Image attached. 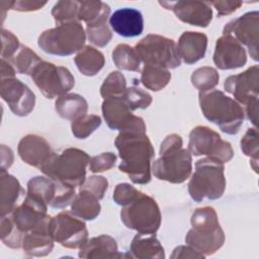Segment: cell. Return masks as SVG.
<instances>
[{"instance_id":"6da1fadb","label":"cell","mask_w":259,"mask_h":259,"mask_svg":"<svg viewBox=\"0 0 259 259\" xmlns=\"http://www.w3.org/2000/svg\"><path fill=\"white\" fill-rule=\"evenodd\" d=\"M114 145L120 158L118 169L135 184L149 183L155 150L146 133L119 132Z\"/></svg>"},{"instance_id":"7a4b0ae2","label":"cell","mask_w":259,"mask_h":259,"mask_svg":"<svg viewBox=\"0 0 259 259\" xmlns=\"http://www.w3.org/2000/svg\"><path fill=\"white\" fill-rule=\"evenodd\" d=\"M182 138L177 134L168 135L161 143L160 157L152 164L154 176L170 183H183L192 172V157L184 149Z\"/></svg>"},{"instance_id":"3957f363","label":"cell","mask_w":259,"mask_h":259,"mask_svg":"<svg viewBox=\"0 0 259 259\" xmlns=\"http://www.w3.org/2000/svg\"><path fill=\"white\" fill-rule=\"evenodd\" d=\"M198 101L207 120L217 124L225 134H238L245 119V112L240 103L217 89L199 92Z\"/></svg>"},{"instance_id":"277c9868","label":"cell","mask_w":259,"mask_h":259,"mask_svg":"<svg viewBox=\"0 0 259 259\" xmlns=\"http://www.w3.org/2000/svg\"><path fill=\"white\" fill-rule=\"evenodd\" d=\"M191 229L185 236V243L202 255L209 256L219 251L226 240L218 214L213 207L196 208L190 219Z\"/></svg>"},{"instance_id":"5b68a950","label":"cell","mask_w":259,"mask_h":259,"mask_svg":"<svg viewBox=\"0 0 259 259\" xmlns=\"http://www.w3.org/2000/svg\"><path fill=\"white\" fill-rule=\"evenodd\" d=\"M90 159L83 150L67 148L61 153H54L39 170L53 180L76 188L81 186L86 179V168Z\"/></svg>"},{"instance_id":"8992f818","label":"cell","mask_w":259,"mask_h":259,"mask_svg":"<svg viewBox=\"0 0 259 259\" xmlns=\"http://www.w3.org/2000/svg\"><path fill=\"white\" fill-rule=\"evenodd\" d=\"M226 189L225 166L210 158H202L195 163V170L188 182L190 197L196 201L215 200Z\"/></svg>"},{"instance_id":"52a82bcc","label":"cell","mask_w":259,"mask_h":259,"mask_svg":"<svg viewBox=\"0 0 259 259\" xmlns=\"http://www.w3.org/2000/svg\"><path fill=\"white\" fill-rule=\"evenodd\" d=\"M85 40L86 31L80 21L76 20L45 30L38 36L37 45L47 54L66 57L79 52Z\"/></svg>"},{"instance_id":"ba28073f","label":"cell","mask_w":259,"mask_h":259,"mask_svg":"<svg viewBox=\"0 0 259 259\" xmlns=\"http://www.w3.org/2000/svg\"><path fill=\"white\" fill-rule=\"evenodd\" d=\"M120 220L127 229L140 234H156L161 226L162 215L156 200L141 192L132 202L122 206Z\"/></svg>"},{"instance_id":"9c48e42d","label":"cell","mask_w":259,"mask_h":259,"mask_svg":"<svg viewBox=\"0 0 259 259\" xmlns=\"http://www.w3.org/2000/svg\"><path fill=\"white\" fill-rule=\"evenodd\" d=\"M141 61L145 65L176 69L181 65L173 39L160 34H147L135 47Z\"/></svg>"},{"instance_id":"30bf717a","label":"cell","mask_w":259,"mask_h":259,"mask_svg":"<svg viewBox=\"0 0 259 259\" xmlns=\"http://www.w3.org/2000/svg\"><path fill=\"white\" fill-rule=\"evenodd\" d=\"M36 87L48 99L67 94L75 85L74 76L63 66L41 61L30 74Z\"/></svg>"},{"instance_id":"8fae6325","label":"cell","mask_w":259,"mask_h":259,"mask_svg":"<svg viewBox=\"0 0 259 259\" xmlns=\"http://www.w3.org/2000/svg\"><path fill=\"white\" fill-rule=\"evenodd\" d=\"M188 151L194 156H206L223 164L230 162L234 157L232 145L222 137L204 125L193 127L189 134Z\"/></svg>"},{"instance_id":"7c38bea8","label":"cell","mask_w":259,"mask_h":259,"mask_svg":"<svg viewBox=\"0 0 259 259\" xmlns=\"http://www.w3.org/2000/svg\"><path fill=\"white\" fill-rule=\"evenodd\" d=\"M50 233L55 242L68 249H79L88 240L86 224L71 211H61L52 217Z\"/></svg>"},{"instance_id":"4fadbf2b","label":"cell","mask_w":259,"mask_h":259,"mask_svg":"<svg viewBox=\"0 0 259 259\" xmlns=\"http://www.w3.org/2000/svg\"><path fill=\"white\" fill-rule=\"evenodd\" d=\"M48 206L40 198L26 193L23 202L9 215L16 228L25 235L31 231L50 228L52 217L48 214Z\"/></svg>"},{"instance_id":"5bb4252c","label":"cell","mask_w":259,"mask_h":259,"mask_svg":"<svg viewBox=\"0 0 259 259\" xmlns=\"http://www.w3.org/2000/svg\"><path fill=\"white\" fill-rule=\"evenodd\" d=\"M101 110L103 118L109 128L118 132L146 133L144 119L132 112L123 97L104 99Z\"/></svg>"},{"instance_id":"9a60e30c","label":"cell","mask_w":259,"mask_h":259,"mask_svg":"<svg viewBox=\"0 0 259 259\" xmlns=\"http://www.w3.org/2000/svg\"><path fill=\"white\" fill-rule=\"evenodd\" d=\"M27 193L44 200L53 208H65L76 196L74 187L67 186L48 176H35L27 182Z\"/></svg>"},{"instance_id":"2e32d148","label":"cell","mask_w":259,"mask_h":259,"mask_svg":"<svg viewBox=\"0 0 259 259\" xmlns=\"http://www.w3.org/2000/svg\"><path fill=\"white\" fill-rule=\"evenodd\" d=\"M259 31V12L249 11L228 22L223 34L233 36L242 46H246L249 55L254 61H258V32Z\"/></svg>"},{"instance_id":"e0dca14e","label":"cell","mask_w":259,"mask_h":259,"mask_svg":"<svg viewBox=\"0 0 259 259\" xmlns=\"http://www.w3.org/2000/svg\"><path fill=\"white\" fill-rule=\"evenodd\" d=\"M0 94L17 116L28 115L35 106V95L32 90L15 77L1 79Z\"/></svg>"},{"instance_id":"ac0fdd59","label":"cell","mask_w":259,"mask_h":259,"mask_svg":"<svg viewBox=\"0 0 259 259\" xmlns=\"http://www.w3.org/2000/svg\"><path fill=\"white\" fill-rule=\"evenodd\" d=\"M225 90L235 97V100L242 104L258 100L259 94V67L254 65L246 71L237 75L229 76L224 83Z\"/></svg>"},{"instance_id":"d6986e66","label":"cell","mask_w":259,"mask_h":259,"mask_svg":"<svg viewBox=\"0 0 259 259\" xmlns=\"http://www.w3.org/2000/svg\"><path fill=\"white\" fill-rule=\"evenodd\" d=\"M165 9L172 10L176 17L190 25L206 27L212 19V9L208 2L202 1H160Z\"/></svg>"},{"instance_id":"ffe728a7","label":"cell","mask_w":259,"mask_h":259,"mask_svg":"<svg viewBox=\"0 0 259 259\" xmlns=\"http://www.w3.org/2000/svg\"><path fill=\"white\" fill-rule=\"evenodd\" d=\"M213 63L221 70L241 68L247 63L246 50L233 36L223 34L215 42Z\"/></svg>"},{"instance_id":"44dd1931","label":"cell","mask_w":259,"mask_h":259,"mask_svg":"<svg viewBox=\"0 0 259 259\" xmlns=\"http://www.w3.org/2000/svg\"><path fill=\"white\" fill-rule=\"evenodd\" d=\"M17 153L24 163L40 169L55 152L44 137L30 134L21 138L17 146Z\"/></svg>"},{"instance_id":"7402d4cb","label":"cell","mask_w":259,"mask_h":259,"mask_svg":"<svg viewBox=\"0 0 259 259\" xmlns=\"http://www.w3.org/2000/svg\"><path fill=\"white\" fill-rule=\"evenodd\" d=\"M109 25L122 37H135L144 30V18L138 9L124 7L115 10L110 15Z\"/></svg>"},{"instance_id":"603a6c76","label":"cell","mask_w":259,"mask_h":259,"mask_svg":"<svg viewBox=\"0 0 259 259\" xmlns=\"http://www.w3.org/2000/svg\"><path fill=\"white\" fill-rule=\"evenodd\" d=\"M176 48L180 60L187 65H192L205 56L207 36L202 32L184 31L180 35Z\"/></svg>"},{"instance_id":"cb8c5ba5","label":"cell","mask_w":259,"mask_h":259,"mask_svg":"<svg viewBox=\"0 0 259 259\" xmlns=\"http://www.w3.org/2000/svg\"><path fill=\"white\" fill-rule=\"evenodd\" d=\"M78 256L88 258H121L123 255L118 252L116 241L109 235H99L88 239L79 248Z\"/></svg>"},{"instance_id":"d4e9b609","label":"cell","mask_w":259,"mask_h":259,"mask_svg":"<svg viewBox=\"0 0 259 259\" xmlns=\"http://www.w3.org/2000/svg\"><path fill=\"white\" fill-rule=\"evenodd\" d=\"M24 193L19 181L6 170L0 171V215L10 214L16 207L20 195Z\"/></svg>"},{"instance_id":"484cf974","label":"cell","mask_w":259,"mask_h":259,"mask_svg":"<svg viewBox=\"0 0 259 259\" xmlns=\"http://www.w3.org/2000/svg\"><path fill=\"white\" fill-rule=\"evenodd\" d=\"M127 256L138 259H163L165 251L155 234L138 233L132 240Z\"/></svg>"},{"instance_id":"4316f807","label":"cell","mask_w":259,"mask_h":259,"mask_svg":"<svg viewBox=\"0 0 259 259\" xmlns=\"http://www.w3.org/2000/svg\"><path fill=\"white\" fill-rule=\"evenodd\" d=\"M54 238L49 229H41L28 232L22 240V250L27 256L44 257L54 249Z\"/></svg>"},{"instance_id":"83f0119b","label":"cell","mask_w":259,"mask_h":259,"mask_svg":"<svg viewBox=\"0 0 259 259\" xmlns=\"http://www.w3.org/2000/svg\"><path fill=\"white\" fill-rule=\"evenodd\" d=\"M55 109L62 118L73 121L87 113L88 103L80 94L67 93L57 98Z\"/></svg>"},{"instance_id":"f1b7e54d","label":"cell","mask_w":259,"mask_h":259,"mask_svg":"<svg viewBox=\"0 0 259 259\" xmlns=\"http://www.w3.org/2000/svg\"><path fill=\"white\" fill-rule=\"evenodd\" d=\"M75 65L84 76L92 77L101 71L105 65L104 55L91 46H84L74 58Z\"/></svg>"},{"instance_id":"f546056e","label":"cell","mask_w":259,"mask_h":259,"mask_svg":"<svg viewBox=\"0 0 259 259\" xmlns=\"http://www.w3.org/2000/svg\"><path fill=\"white\" fill-rule=\"evenodd\" d=\"M100 210L99 199L85 189H79L71 203V212L83 221H93L99 215Z\"/></svg>"},{"instance_id":"4dcf8cb0","label":"cell","mask_w":259,"mask_h":259,"mask_svg":"<svg viewBox=\"0 0 259 259\" xmlns=\"http://www.w3.org/2000/svg\"><path fill=\"white\" fill-rule=\"evenodd\" d=\"M109 17L110 7L105 2L99 0L79 1L78 20L84 21L86 26L107 23Z\"/></svg>"},{"instance_id":"1f68e13d","label":"cell","mask_w":259,"mask_h":259,"mask_svg":"<svg viewBox=\"0 0 259 259\" xmlns=\"http://www.w3.org/2000/svg\"><path fill=\"white\" fill-rule=\"evenodd\" d=\"M171 80V73L168 69L145 65L141 72V82L149 90L160 91L164 89Z\"/></svg>"},{"instance_id":"d6a6232c","label":"cell","mask_w":259,"mask_h":259,"mask_svg":"<svg viewBox=\"0 0 259 259\" xmlns=\"http://www.w3.org/2000/svg\"><path fill=\"white\" fill-rule=\"evenodd\" d=\"M112 61L116 68L125 71L139 72L141 68V59L135 48L119 44L112 51Z\"/></svg>"},{"instance_id":"836d02e7","label":"cell","mask_w":259,"mask_h":259,"mask_svg":"<svg viewBox=\"0 0 259 259\" xmlns=\"http://www.w3.org/2000/svg\"><path fill=\"white\" fill-rule=\"evenodd\" d=\"M8 61L14 66L17 73L30 76L32 70L42 60L30 48L21 45L16 54Z\"/></svg>"},{"instance_id":"e575fe53","label":"cell","mask_w":259,"mask_h":259,"mask_svg":"<svg viewBox=\"0 0 259 259\" xmlns=\"http://www.w3.org/2000/svg\"><path fill=\"white\" fill-rule=\"evenodd\" d=\"M190 80L199 92H206L212 90L219 84L220 75L214 68L204 66L193 71Z\"/></svg>"},{"instance_id":"d590c367","label":"cell","mask_w":259,"mask_h":259,"mask_svg":"<svg viewBox=\"0 0 259 259\" xmlns=\"http://www.w3.org/2000/svg\"><path fill=\"white\" fill-rule=\"evenodd\" d=\"M23 237L24 234L16 228L9 214L1 217L0 238L5 246L12 249H19L22 247Z\"/></svg>"},{"instance_id":"8d00e7d4","label":"cell","mask_w":259,"mask_h":259,"mask_svg":"<svg viewBox=\"0 0 259 259\" xmlns=\"http://www.w3.org/2000/svg\"><path fill=\"white\" fill-rule=\"evenodd\" d=\"M126 90V81L122 73L113 71L103 81L100 87V95L103 99L111 97H123Z\"/></svg>"},{"instance_id":"74e56055","label":"cell","mask_w":259,"mask_h":259,"mask_svg":"<svg viewBox=\"0 0 259 259\" xmlns=\"http://www.w3.org/2000/svg\"><path fill=\"white\" fill-rule=\"evenodd\" d=\"M101 125V118L96 114H84L71 122L72 134L77 139H86Z\"/></svg>"},{"instance_id":"f35d334b","label":"cell","mask_w":259,"mask_h":259,"mask_svg":"<svg viewBox=\"0 0 259 259\" xmlns=\"http://www.w3.org/2000/svg\"><path fill=\"white\" fill-rule=\"evenodd\" d=\"M242 152L250 157V165L253 170L258 172V155H259V143H258V131L256 127H250L241 139Z\"/></svg>"},{"instance_id":"ab89813d","label":"cell","mask_w":259,"mask_h":259,"mask_svg":"<svg viewBox=\"0 0 259 259\" xmlns=\"http://www.w3.org/2000/svg\"><path fill=\"white\" fill-rule=\"evenodd\" d=\"M78 12H79V1H73V0L58 1L52 9V15L57 25L65 22L78 20Z\"/></svg>"},{"instance_id":"60d3db41","label":"cell","mask_w":259,"mask_h":259,"mask_svg":"<svg viewBox=\"0 0 259 259\" xmlns=\"http://www.w3.org/2000/svg\"><path fill=\"white\" fill-rule=\"evenodd\" d=\"M123 99L132 111L136 109H145L149 107L153 101L150 93L137 86L126 88Z\"/></svg>"},{"instance_id":"b9f144b4","label":"cell","mask_w":259,"mask_h":259,"mask_svg":"<svg viewBox=\"0 0 259 259\" xmlns=\"http://www.w3.org/2000/svg\"><path fill=\"white\" fill-rule=\"evenodd\" d=\"M86 35L92 45L99 48H103L108 45L112 38V32L107 23L86 26Z\"/></svg>"},{"instance_id":"7bdbcfd3","label":"cell","mask_w":259,"mask_h":259,"mask_svg":"<svg viewBox=\"0 0 259 259\" xmlns=\"http://www.w3.org/2000/svg\"><path fill=\"white\" fill-rule=\"evenodd\" d=\"M140 193L141 191L130 183H118L114 188L112 198L116 204L124 206L132 202Z\"/></svg>"},{"instance_id":"ee69618b","label":"cell","mask_w":259,"mask_h":259,"mask_svg":"<svg viewBox=\"0 0 259 259\" xmlns=\"http://www.w3.org/2000/svg\"><path fill=\"white\" fill-rule=\"evenodd\" d=\"M116 155L112 152H105L90 159L89 170L92 173H100L111 169L116 162Z\"/></svg>"},{"instance_id":"f6af8a7d","label":"cell","mask_w":259,"mask_h":259,"mask_svg":"<svg viewBox=\"0 0 259 259\" xmlns=\"http://www.w3.org/2000/svg\"><path fill=\"white\" fill-rule=\"evenodd\" d=\"M108 188V181L103 176L92 175L85 179L84 183L79 186V189H85L94 194L99 200L102 199L105 195V192Z\"/></svg>"},{"instance_id":"bcb514c9","label":"cell","mask_w":259,"mask_h":259,"mask_svg":"<svg viewBox=\"0 0 259 259\" xmlns=\"http://www.w3.org/2000/svg\"><path fill=\"white\" fill-rule=\"evenodd\" d=\"M1 39H2V48H1V59L10 60L20 48L19 40L17 36H15L11 31L2 28L1 30Z\"/></svg>"},{"instance_id":"7dc6e473","label":"cell","mask_w":259,"mask_h":259,"mask_svg":"<svg viewBox=\"0 0 259 259\" xmlns=\"http://www.w3.org/2000/svg\"><path fill=\"white\" fill-rule=\"evenodd\" d=\"M208 3L217 9L219 17L232 14L243 4L241 1H210Z\"/></svg>"},{"instance_id":"c3c4849f","label":"cell","mask_w":259,"mask_h":259,"mask_svg":"<svg viewBox=\"0 0 259 259\" xmlns=\"http://www.w3.org/2000/svg\"><path fill=\"white\" fill-rule=\"evenodd\" d=\"M47 2L40 1H29V0H16L11 1V9L15 11L21 12H28V11H35L41 9Z\"/></svg>"},{"instance_id":"681fc988","label":"cell","mask_w":259,"mask_h":259,"mask_svg":"<svg viewBox=\"0 0 259 259\" xmlns=\"http://www.w3.org/2000/svg\"><path fill=\"white\" fill-rule=\"evenodd\" d=\"M205 256L202 255L201 253L197 252L195 249L192 247L186 245H181L176 247L172 254L170 255V258L172 259H178V258H204Z\"/></svg>"},{"instance_id":"f907efd6","label":"cell","mask_w":259,"mask_h":259,"mask_svg":"<svg viewBox=\"0 0 259 259\" xmlns=\"http://www.w3.org/2000/svg\"><path fill=\"white\" fill-rule=\"evenodd\" d=\"M0 153H1V170H7L13 163V160H14L13 152L9 147L5 145H1Z\"/></svg>"},{"instance_id":"816d5d0a","label":"cell","mask_w":259,"mask_h":259,"mask_svg":"<svg viewBox=\"0 0 259 259\" xmlns=\"http://www.w3.org/2000/svg\"><path fill=\"white\" fill-rule=\"evenodd\" d=\"M245 115L247 118L253 123L254 127L257 128V121H258V100L253 101L245 106Z\"/></svg>"},{"instance_id":"f5cc1de1","label":"cell","mask_w":259,"mask_h":259,"mask_svg":"<svg viewBox=\"0 0 259 259\" xmlns=\"http://www.w3.org/2000/svg\"><path fill=\"white\" fill-rule=\"evenodd\" d=\"M16 70L14 66L6 59H1V79L14 78Z\"/></svg>"}]
</instances>
